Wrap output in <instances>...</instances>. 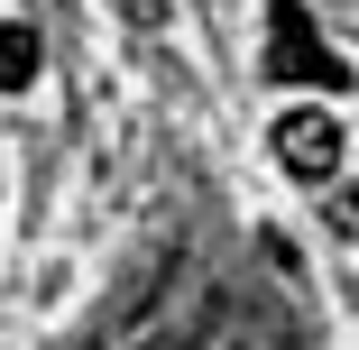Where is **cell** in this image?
I'll return each mask as SVG.
<instances>
[{"label": "cell", "mask_w": 359, "mask_h": 350, "mask_svg": "<svg viewBox=\"0 0 359 350\" xmlns=\"http://www.w3.org/2000/svg\"><path fill=\"white\" fill-rule=\"evenodd\" d=\"M212 314H222V286L203 276V258H166L157 276H138V286H120V304L102 314L93 350H194L212 332Z\"/></svg>", "instance_id": "1"}, {"label": "cell", "mask_w": 359, "mask_h": 350, "mask_svg": "<svg viewBox=\"0 0 359 350\" xmlns=\"http://www.w3.org/2000/svg\"><path fill=\"white\" fill-rule=\"evenodd\" d=\"M231 350H276V341H258V332H249V341H231Z\"/></svg>", "instance_id": "5"}, {"label": "cell", "mask_w": 359, "mask_h": 350, "mask_svg": "<svg viewBox=\"0 0 359 350\" xmlns=\"http://www.w3.org/2000/svg\"><path fill=\"white\" fill-rule=\"evenodd\" d=\"M276 166L304 175V184H332L341 175V120L332 111H285L276 120Z\"/></svg>", "instance_id": "3"}, {"label": "cell", "mask_w": 359, "mask_h": 350, "mask_svg": "<svg viewBox=\"0 0 359 350\" xmlns=\"http://www.w3.org/2000/svg\"><path fill=\"white\" fill-rule=\"evenodd\" d=\"M37 83V28L0 19V93H28Z\"/></svg>", "instance_id": "4"}, {"label": "cell", "mask_w": 359, "mask_h": 350, "mask_svg": "<svg viewBox=\"0 0 359 350\" xmlns=\"http://www.w3.org/2000/svg\"><path fill=\"white\" fill-rule=\"evenodd\" d=\"M267 74H276V83H323V93H341L350 65L313 37V19L295 10V0H276V10H267Z\"/></svg>", "instance_id": "2"}]
</instances>
